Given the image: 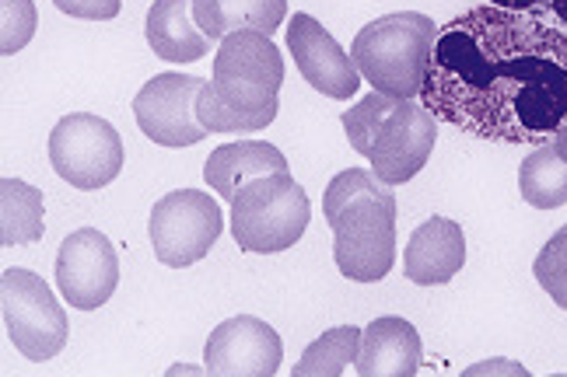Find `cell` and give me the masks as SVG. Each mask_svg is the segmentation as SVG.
I'll return each instance as SVG.
<instances>
[{
  "mask_svg": "<svg viewBox=\"0 0 567 377\" xmlns=\"http://www.w3.org/2000/svg\"><path fill=\"white\" fill-rule=\"evenodd\" d=\"M421 102L494 144H550L567 126V32L526 11L480 4L439 25Z\"/></svg>",
  "mask_w": 567,
  "mask_h": 377,
  "instance_id": "6da1fadb",
  "label": "cell"
},
{
  "mask_svg": "<svg viewBox=\"0 0 567 377\" xmlns=\"http://www.w3.org/2000/svg\"><path fill=\"white\" fill-rule=\"evenodd\" d=\"M284 56L274 39L238 29L214 53V77L196 95V119L207 133H259L277 119Z\"/></svg>",
  "mask_w": 567,
  "mask_h": 377,
  "instance_id": "7a4b0ae2",
  "label": "cell"
},
{
  "mask_svg": "<svg viewBox=\"0 0 567 377\" xmlns=\"http://www.w3.org/2000/svg\"><path fill=\"white\" fill-rule=\"evenodd\" d=\"M439 25L421 11L382 14L354 35L351 56L361 77L382 95L413 98L421 95L427 56L434 46Z\"/></svg>",
  "mask_w": 567,
  "mask_h": 377,
  "instance_id": "3957f363",
  "label": "cell"
},
{
  "mask_svg": "<svg viewBox=\"0 0 567 377\" xmlns=\"http://www.w3.org/2000/svg\"><path fill=\"white\" fill-rule=\"evenodd\" d=\"M312 220V203L288 171L259 175L231 196V234L238 249L277 255L298 245Z\"/></svg>",
  "mask_w": 567,
  "mask_h": 377,
  "instance_id": "277c9868",
  "label": "cell"
},
{
  "mask_svg": "<svg viewBox=\"0 0 567 377\" xmlns=\"http://www.w3.org/2000/svg\"><path fill=\"white\" fill-rule=\"evenodd\" d=\"M0 307H4L8 336L25 360H53L68 346V312L60 307L50 283L39 273L18 270V265L4 270V276H0Z\"/></svg>",
  "mask_w": 567,
  "mask_h": 377,
  "instance_id": "5b68a950",
  "label": "cell"
},
{
  "mask_svg": "<svg viewBox=\"0 0 567 377\" xmlns=\"http://www.w3.org/2000/svg\"><path fill=\"white\" fill-rule=\"evenodd\" d=\"M221 228L225 217L214 196L200 189H176L151 207L147 238L162 265L186 270V265L207 259V252L221 238Z\"/></svg>",
  "mask_w": 567,
  "mask_h": 377,
  "instance_id": "8992f818",
  "label": "cell"
},
{
  "mask_svg": "<svg viewBox=\"0 0 567 377\" xmlns=\"http://www.w3.org/2000/svg\"><path fill=\"white\" fill-rule=\"evenodd\" d=\"M333 228V259L337 270L354 283H379L396 262V207L375 196H361L347 203Z\"/></svg>",
  "mask_w": 567,
  "mask_h": 377,
  "instance_id": "52a82bcc",
  "label": "cell"
},
{
  "mask_svg": "<svg viewBox=\"0 0 567 377\" xmlns=\"http://www.w3.org/2000/svg\"><path fill=\"white\" fill-rule=\"evenodd\" d=\"M126 150L120 129L92 113L63 116L50 133V165L74 189H102L116 182Z\"/></svg>",
  "mask_w": 567,
  "mask_h": 377,
  "instance_id": "ba28073f",
  "label": "cell"
},
{
  "mask_svg": "<svg viewBox=\"0 0 567 377\" xmlns=\"http://www.w3.org/2000/svg\"><path fill=\"white\" fill-rule=\"evenodd\" d=\"M204 77L193 74H158L151 77L137 98L134 116L147 140L158 147H193L207 137V129L196 119V95H200Z\"/></svg>",
  "mask_w": 567,
  "mask_h": 377,
  "instance_id": "9c48e42d",
  "label": "cell"
},
{
  "mask_svg": "<svg viewBox=\"0 0 567 377\" xmlns=\"http://www.w3.org/2000/svg\"><path fill=\"white\" fill-rule=\"evenodd\" d=\"M56 286L63 301L81 312H95L120 286V255L102 231L81 228L63 238L56 252Z\"/></svg>",
  "mask_w": 567,
  "mask_h": 377,
  "instance_id": "30bf717a",
  "label": "cell"
},
{
  "mask_svg": "<svg viewBox=\"0 0 567 377\" xmlns=\"http://www.w3.org/2000/svg\"><path fill=\"white\" fill-rule=\"evenodd\" d=\"M434 140H439V119L431 116V108L424 102L403 98L396 113L379 126L368 161H372V171L382 182L403 186L413 175H421Z\"/></svg>",
  "mask_w": 567,
  "mask_h": 377,
  "instance_id": "8fae6325",
  "label": "cell"
},
{
  "mask_svg": "<svg viewBox=\"0 0 567 377\" xmlns=\"http://www.w3.org/2000/svg\"><path fill=\"white\" fill-rule=\"evenodd\" d=\"M284 364L277 332L252 315H235L217 325L204 346V370L214 377H274Z\"/></svg>",
  "mask_w": 567,
  "mask_h": 377,
  "instance_id": "7c38bea8",
  "label": "cell"
},
{
  "mask_svg": "<svg viewBox=\"0 0 567 377\" xmlns=\"http://www.w3.org/2000/svg\"><path fill=\"white\" fill-rule=\"evenodd\" d=\"M288 50H291V60L301 71V77L309 81L319 95L337 98V102H347L358 95L361 71H358L354 56H347L340 50V42L330 35V29H322L312 14H305V11L291 14Z\"/></svg>",
  "mask_w": 567,
  "mask_h": 377,
  "instance_id": "4fadbf2b",
  "label": "cell"
},
{
  "mask_svg": "<svg viewBox=\"0 0 567 377\" xmlns=\"http://www.w3.org/2000/svg\"><path fill=\"white\" fill-rule=\"evenodd\" d=\"M466 265V234L449 217H427L410 234L403 252L406 280L417 286H442Z\"/></svg>",
  "mask_w": 567,
  "mask_h": 377,
  "instance_id": "5bb4252c",
  "label": "cell"
},
{
  "mask_svg": "<svg viewBox=\"0 0 567 377\" xmlns=\"http://www.w3.org/2000/svg\"><path fill=\"white\" fill-rule=\"evenodd\" d=\"M424 346L406 318L385 315L361 332V353L354 370L361 377H413L421 374Z\"/></svg>",
  "mask_w": 567,
  "mask_h": 377,
  "instance_id": "9a60e30c",
  "label": "cell"
},
{
  "mask_svg": "<svg viewBox=\"0 0 567 377\" xmlns=\"http://www.w3.org/2000/svg\"><path fill=\"white\" fill-rule=\"evenodd\" d=\"M274 171H288V158H284L274 144H267V140H235V144H221L207 158L204 182L231 203V196L246 182L259 179V175H274Z\"/></svg>",
  "mask_w": 567,
  "mask_h": 377,
  "instance_id": "2e32d148",
  "label": "cell"
},
{
  "mask_svg": "<svg viewBox=\"0 0 567 377\" xmlns=\"http://www.w3.org/2000/svg\"><path fill=\"white\" fill-rule=\"evenodd\" d=\"M144 35L151 53L168 63L204 60L210 50V39L200 32L193 18V0H155L147 11Z\"/></svg>",
  "mask_w": 567,
  "mask_h": 377,
  "instance_id": "e0dca14e",
  "label": "cell"
},
{
  "mask_svg": "<svg viewBox=\"0 0 567 377\" xmlns=\"http://www.w3.org/2000/svg\"><path fill=\"white\" fill-rule=\"evenodd\" d=\"M193 18L210 42L238 29L274 35L288 18V0H193Z\"/></svg>",
  "mask_w": 567,
  "mask_h": 377,
  "instance_id": "ac0fdd59",
  "label": "cell"
},
{
  "mask_svg": "<svg viewBox=\"0 0 567 377\" xmlns=\"http://www.w3.org/2000/svg\"><path fill=\"white\" fill-rule=\"evenodd\" d=\"M42 192L21 179L0 182V245L18 249V245H35L47 231L42 224Z\"/></svg>",
  "mask_w": 567,
  "mask_h": 377,
  "instance_id": "d6986e66",
  "label": "cell"
},
{
  "mask_svg": "<svg viewBox=\"0 0 567 377\" xmlns=\"http://www.w3.org/2000/svg\"><path fill=\"white\" fill-rule=\"evenodd\" d=\"M518 192L536 210H557L567 203V161L550 144H539L518 168Z\"/></svg>",
  "mask_w": 567,
  "mask_h": 377,
  "instance_id": "ffe728a7",
  "label": "cell"
},
{
  "mask_svg": "<svg viewBox=\"0 0 567 377\" xmlns=\"http://www.w3.org/2000/svg\"><path fill=\"white\" fill-rule=\"evenodd\" d=\"M361 353V328L358 325H340L322 332L316 343L305 346L301 360L291 367L295 377H340L347 367L358 364Z\"/></svg>",
  "mask_w": 567,
  "mask_h": 377,
  "instance_id": "44dd1931",
  "label": "cell"
},
{
  "mask_svg": "<svg viewBox=\"0 0 567 377\" xmlns=\"http://www.w3.org/2000/svg\"><path fill=\"white\" fill-rule=\"evenodd\" d=\"M361 196H375V199H382V203L396 207V192H392V186L382 182L375 171H368V168H347V171L337 175L330 186H326V196H322V217H326V224H330V220H337V213L347 203L361 199Z\"/></svg>",
  "mask_w": 567,
  "mask_h": 377,
  "instance_id": "7402d4cb",
  "label": "cell"
},
{
  "mask_svg": "<svg viewBox=\"0 0 567 377\" xmlns=\"http://www.w3.org/2000/svg\"><path fill=\"white\" fill-rule=\"evenodd\" d=\"M403 98H392V95H382V92H372L364 95L354 108H347V113L340 116L343 129H347V140H351V147L361 154V158H368L372 154V144H375V133L379 126L396 113V105Z\"/></svg>",
  "mask_w": 567,
  "mask_h": 377,
  "instance_id": "603a6c76",
  "label": "cell"
},
{
  "mask_svg": "<svg viewBox=\"0 0 567 377\" xmlns=\"http://www.w3.org/2000/svg\"><path fill=\"white\" fill-rule=\"evenodd\" d=\"M533 276L554 297V304L567 312V224L539 249L533 262Z\"/></svg>",
  "mask_w": 567,
  "mask_h": 377,
  "instance_id": "cb8c5ba5",
  "label": "cell"
},
{
  "mask_svg": "<svg viewBox=\"0 0 567 377\" xmlns=\"http://www.w3.org/2000/svg\"><path fill=\"white\" fill-rule=\"evenodd\" d=\"M39 29V14H35V4L32 0H0V53L4 56H14L21 53L32 42Z\"/></svg>",
  "mask_w": 567,
  "mask_h": 377,
  "instance_id": "d4e9b609",
  "label": "cell"
},
{
  "mask_svg": "<svg viewBox=\"0 0 567 377\" xmlns=\"http://www.w3.org/2000/svg\"><path fill=\"white\" fill-rule=\"evenodd\" d=\"M494 8H508V11H526L543 21H550L557 29H567V0H487Z\"/></svg>",
  "mask_w": 567,
  "mask_h": 377,
  "instance_id": "484cf974",
  "label": "cell"
},
{
  "mask_svg": "<svg viewBox=\"0 0 567 377\" xmlns=\"http://www.w3.org/2000/svg\"><path fill=\"white\" fill-rule=\"evenodd\" d=\"M53 4H56L63 14H71V18L109 21V18H116V14H120L123 0H53Z\"/></svg>",
  "mask_w": 567,
  "mask_h": 377,
  "instance_id": "4316f807",
  "label": "cell"
},
{
  "mask_svg": "<svg viewBox=\"0 0 567 377\" xmlns=\"http://www.w3.org/2000/svg\"><path fill=\"white\" fill-rule=\"evenodd\" d=\"M491 370H505V374H526V367L508 364V360H491V364H484V367H473L470 374H491Z\"/></svg>",
  "mask_w": 567,
  "mask_h": 377,
  "instance_id": "83f0119b",
  "label": "cell"
},
{
  "mask_svg": "<svg viewBox=\"0 0 567 377\" xmlns=\"http://www.w3.org/2000/svg\"><path fill=\"white\" fill-rule=\"evenodd\" d=\"M554 147L560 150V158L567 161V126H564V129L557 133V137H554Z\"/></svg>",
  "mask_w": 567,
  "mask_h": 377,
  "instance_id": "f1b7e54d",
  "label": "cell"
}]
</instances>
